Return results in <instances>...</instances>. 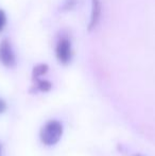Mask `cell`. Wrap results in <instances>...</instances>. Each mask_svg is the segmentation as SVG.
<instances>
[{
	"label": "cell",
	"instance_id": "6da1fadb",
	"mask_svg": "<svg viewBox=\"0 0 155 156\" xmlns=\"http://www.w3.org/2000/svg\"><path fill=\"white\" fill-rule=\"evenodd\" d=\"M63 135V124L58 120H50L44 125L39 133V137L46 146L56 144Z\"/></svg>",
	"mask_w": 155,
	"mask_h": 156
},
{
	"label": "cell",
	"instance_id": "7a4b0ae2",
	"mask_svg": "<svg viewBox=\"0 0 155 156\" xmlns=\"http://www.w3.org/2000/svg\"><path fill=\"white\" fill-rule=\"evenodd\" d=\"M56 58L61 64L67 65L71 61L72 58V51H71V44L70 41L66 37H63L58 41L55 49Z\"/></svg>",
	"mask_w": 155,
	"mask_h": 156
},
{
	"label": "cell",
	"instance_id": "3957f363",
	"mask_svg": "<svg viewBox=\"0 0 155 156\" xmlns=\"http://www.w3.org/2000/svg\"><path fill=\"white\" fill-rule=\"evenodd\" d=\"M0 63L8 68H13L16 65V56L8 39H3L0 43Z\"/></svg>",
	"mask_w": 155,
	"mask_h": 156
},
{
	"label": "cell",
	"instance_id": "277c9868",
	"mask_svg": "<svg viewBox=\"0 0 155 156\" xmlns=\"http://www.w3.org/2000/svg\"><path fill=\"white\" fill-rule=\"evenodd\" d=\"M100 16H101V1L91 0V14L88 25V31H93V29H96L100 21Z\"/></svg>",
	"mask_w": 155,
	"mask_h": 156
},
{
	"label": "cell",
	"instance_id": "5b68a950",
	"mask_svg": "<svg viewBox=\"0 0 155 156\" xmlns=\"http://www.w3.org/2000/svg\"><path fill=\"white\" fill-rule=\"evenodd\" d=\"M48 67L47 64H38L35 67L33 68V71H32V78H33V81H36L41 78V76L46 74L48 72Z\"/></svg>",
	"mask_w": 155,
	"mask_h": 156
},
{
	"label": "cell",
	"instance_id": "8992f818",
	"mask_svg": "<svg viewBox=\"0 0 155 156\" xmlns=\"http://www.w3.org/2000/svg\"><path fill=\"white\" fill-rule=\"evenodd\" d=\"M35 82V88L36 90H39V91H43V93H48V91L50 90V89L52 88V84L51 82H49L48 80H41V79H38V80L34 81Z\"/></svg>",
	"mask_w": 155,
	"mask_h": 156
},
{
	"label": "cell",
	"instance_id": "52a82bcc",
	"mask_svg": "<svg viewBox=\"0 0 155 156\" xmlns=\"http://www.w3.org/2000/svg\"><path fill=\"white\" fill-rule=\"evenodd\" d=\"M77 1L78 0H65L64 4H63V6H62V11L72 10L76 6V4H77Z\"/></svg>",
	"mask_w": 155,
	"mask_h": 156
},
{
	"label": "cell",
	"instance_id": "ba28073f",
	"mask_svg": "<svg viewBox=\"0 0 155 156\" xmlns=\"http://www.w3.org/2000/svg\"><path fill=\"white\" fill-rule=\"evenodd\" d=\"M5 23H6L5 13H4L2 10H0V32L3 31L4 27H5Z\"/></svg>",
	"mask_w": 155,
	"mask_h": 156
},
{
	"label": "cell",
	"instance_id": "9c48e42d",
	"mask_svg": "<svg viewBox=\"0 0 155 156\" xmlns=\"http://www.w3.org/2000/svg\"><path fill=\"white\" fill-rule=\"evenodd\" d=\"M5 109H6V103L4 102V100L0 99V114L4 113Z\"/></svg>",
	"mask_w": 155,
	"mask_h": 156
},
{
	"label": "cell",
	"instance_id": "30bf717a",
	"mask_svg": "<svg viewBox=\"0 0 155 156\" xmlns=\"http://www.w3.org/2000/svg\"><path fill=\"white\" fill-rule=\"evenodd\" d=\"M136 156H140V155H136Z\"/></svg>",
	"mask_w": 155,
	"mask_h": 156
}]
</instances>
